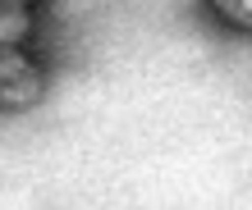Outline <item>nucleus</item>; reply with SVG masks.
<instances>
[{
    "instance_id": "nucleus-1",
    "label": "nucleus",
    "mask_w": 252,
    "mask_h": 210,
    "mask_svg": "<svg viewBox=\"0 0 252 210\" xmlns=\"http://www.w3.org/2000/svg\"><path fill=\"white\" fill-rule=\"evenodd\" d=\"M46 96V73L19 46L0 55V110H28Z\"/></svg>"
},
{
    "instance_id": "nucleus-2",
    "label": "nucleus",
    "mask_w": 252,
    "mask_h": 210,
    "mask_svg": "<svg viewBox=\"0 0 252 210\" xmlns=\"http://www.w3.org/2000/svg\"><path fill=\"white\" fill-rule=\"evenodd\" d=\"M28 32H32V14L19 9V5H0V55L23 46Z\"/></svg>"
},
{
    "instance_id": "nucleus-3",
    "label": "nucleus",
    "mask_w": 252,
    "mask_h": 210,
    "mask_svg": "<svg viewBox=\"0 0 252 210\" xmlns=\"http://www.w3.org/2000/svg\"><path fill=\"white\" fill-rule=\"evenodd\" d=\"M216 5V14L225 23H234V27H248L252 32V0H211Z\"/></svg>"
},
{
    "instance_id": "nucleus-4",
    "label": "nucleus",
    "mask_w": 252,
    "mask_h": 210,
    "mask_svg": "<svg viewBox=\"0 0 252 210\" xmlns=\"http://www.w3.org/2000/svg\"><path fill=\"white\" fill-rule=\"evenodd\" d=\"M0 5H19V9H28V5H37V0H0Z\"/></svg>"
}]
</instances>
